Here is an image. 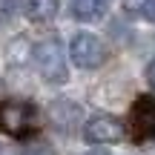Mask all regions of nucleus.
<instances>
[{
	"label": "nucleus",
	"instance_id": "nucleus-1",
	"mask_svg": "<svg viewBox=\"0 0 155 155\" xmlns=\"http://www.w3.org/2000/svg\"><path fill=\"white\" fill-rule=\"evenodd\" d=\"M32 61H35V66H38V72L46 83H55V86L66 83V78H69L66 52H63V43L58 38H43L32 49Z\"/></svg>",
	"mask_w": 155,
	"mask_h": 155
},
{
	"label": "nucleus",
	"instance_id": "nucleus-2",
	"mask_svg": "<svg viewBox=\"0 0 155 155\" xmlns=\"http://www.w3.org/2000/svg\"><path fill=\"white\" fill-rule=\"evenodd\" d=\"M0 132L12 138H32L38 132V109L26 101H0Z\"/></svg>",
	"mask_w": 155,
	"mask_h": 155
},
{
	"label": "nucleus",
	"instance_id": "nucleus-3",
	"mask_svg": "<svg viewBox=\"0 0 155 155\" xmlns=\"http://www.w3.org/2000/svg\"><path fill=\"white\" fill-rule=\"evenodd\" d=\"M69 58L78 69H98L106 61V46L98 35L92 32H78L69 43Z\"/></svg>",
	"mask_w": 155,
	"mask_h": 155
},
{
	"label": "nucleus",
	"instance_id": "nucleus-4",
	"mask_svg": "<svg viewBox=\"0 0 155 155\" xmlns=\"http://www.w3.org/2000/svg\"><path fill=\"white\" fill-rule=\"evenodd\" d=\"M129 132L132 141H152L155 138V98L152 95H138L129 109Z\"/></svg>",
	"mask_w": 155,
	"mask_h": 155
},
{
	"label": "nucleus",
	"instance_id": "nucleus-5",
	"mask_svg": "<svg viewBox=\"0 0 155 155\" xmlns=\"http://www.w3.org/2000/svg\"><path fill=\"white\" fill-rule=\"evenodd\" d=\"M127 129L118 118L112 115H95L83 124V141L86 144H118L124 141Z\"/></svg>",
	"mask_w": 155,
	"mask_h": 155
},
{
	"label": "nucleus",
	"instance_id": "nucleus-6",
	"mask_svg": "<svg viewBox=\"0 0 155 155\" xmlns=\"http://www.w3.org/2000/svg\"><path fill=\"white\" fill-rule=\"evenodd\" d=\"M49 124L63 135L75 132L81 127V106L72 104V101H55L49 106Z\"/></svg>",
	"mask_w": 155,
	"mask_h": 155
},
{
	"label": "nucleus",
	"instance_id": "nucleus-7",
	"mask_svg": "<svg viewBox=\"0 0 155 155\" xmlns=\"http://www.w3.org/2000/svg\"><path fill=\"white\" fill-rule=\"evenodd\" d=\"M106 0H72V15L83 23H95L106 15Z\"/></svg>",
	"mask_w": 155,
	"mask_h": 155
},
{
	"label": "nucleus",
	"instance_id": "nucleus-8",
	"mask_svg": "<svg viewBox=\"0 0 155 155\" xmlns=\"http://www.w3.org/2000/svg\"><path fill=\"white\" fill-rule=\"evenodd\" d=\"M23 6H26L32 20H52V17L58 15L61 0H23Z\"/></svg>",
	"mask_w": 155,
	"mask_h": 155
},
{
	"label": "nucleus",
	"instance_id": "nucleus-9",
	"mask_svg": "<svg viewBox=\"0 0 155 155\" xmlns=\"http://www.w3.org/2000/svg\"><path fill=\"white\" fill-rule=\"evenodd\" d=\"M124 9L135 17H144V20L155 23V0H124Z\"/></svg>",
	"mask_w": 155,
	"mask_h": 155
},
{
	"label": "nucleus",
	"instance_id": "nucleus-10",
	"mask_svg": "<svg viewBox=\"0 0 155 155\" xmlns=\"http://www.w3.org/2000/svg\"><path fill=\"white\" fill-rule=\"evenodd\" d=\"M17 155H58V152H55V147L46 144V141H29Z\"/></svg>",
	"mask_w": 155,
	"mask_h": 155
},
{
	"label": "nucleus",
	"instance_id": "nucleus-11",
	"mask_svg": "<svg viewBox=\"0 0 155 155\" xmlns=\"http://www.w3.org/2000/svg\"><path fill=\"white\" fill-rule=\"evenodd\" d=\"M147 81H150V86L155 89V58H152V63H150V69H147Z\"/></svg>",
	"mask_w": 155,
	"mask_h": 155
},
{
	"label": "nucleus",
	"instance_id": "nucleus-12",
	"mask_svg": "<svg viewBox=\"0 0 155 155\" xmlns=\"http://www.w3.org/2000/svg\"><path fill=\"white\" fill-rule=\"evenodd\" d=\"M0 155H17L12 147H6V144H0Z\"/></svg>",
	"mask_w": 155,
	"mask_h": 155
},
{
	"label": "nucleus",
	"instance_id": "nucleus-13",
	"mask_svg": "<svg viewBox=\"0 0 155 155\" xmlns=\"http://www.w3.org/2000/svg\"><path fill=\"white\" fill-rule=\"evenodd\" d=\"M81 155H106L104 150H89V152H81Z\"/></svg>",
	"mask_w": 155,
	"mask_h": 155
},
{
	"label": "nucleus",
	"instance_id": "nucleus-14",
	"mask_svg": "<svg viewBox=\"0 0 155 155\" xmlns=\"http://www.w3.org/2000/svg\"><path fill=\"white\" fill-rule=\"evenodd\" d=\"M106 3H109V0H106Z\"/></svg>",
	"mask_w": 155,
	"mask_h": 155
}]
</instances>
